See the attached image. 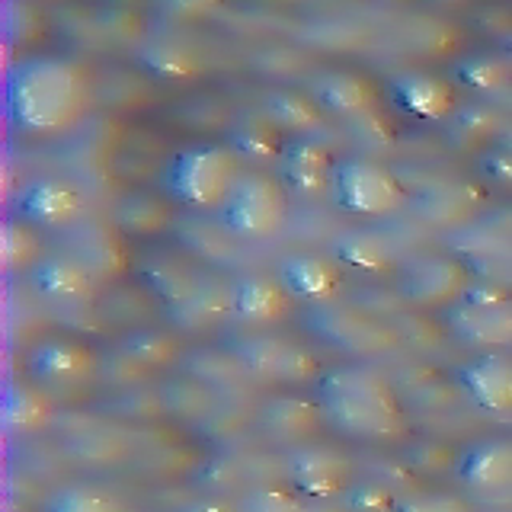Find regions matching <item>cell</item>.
<instances>
[{
  "instance_id": "3",
  "label": "cell",
  "mask_w": 512,
  "mask_h": 512,
  "mask_svg": "<svg viewBox=\"0 0 512 512\" xmlns=\"http://www.w3.org/2000/svg\"><path fill=\"white\" fill-rule=\"evenodd\" d=\"M240 180L244 160L231 144H192L167 167L170 196L196 212H221Z\"/></svg>"
},
{
  "instance_id": "17",
  "label": "cell",
  "mask_w": 512,
  "mask_h": 512,
  "mask_svg": "<svg viewBox=\"0 0 512 512\" xmlns=\"http://www.w3.org/2000/svg\"><path fill=\"white\" fill-rule=\"evenodd\" d=\"M234 285V314L247 324H279L282 317L292 314L295 298L288 295L279 276H250Z\"/></svg>"
},
{
  "instance_id": "21",
  "label": "cell",
  "mask_w": 512,
  "mask_h": 512,
  "mask_svg": "<svg viewBox=\"0 0 512 512\" xmlns=\"http://www.w3.org/2000/svg\"><path fill=\"white\" fill-rule=\"evenodd\" d=\"M285 138L282 128L272 122L266 112L263 116H250L244 122H237V128L231 132V148L244 157H256V160H279L285 151Z\"/></svg>"
},
{
  "instance_id": "13",
  "label": "cell",
  "mask_w": 512,
  "mask_h": 512,
  "mask_svg": "<svg viewBox=\"0 0 512 512\" xmlns=\"http://www.w3.org/2000/svg\"><path fill=\"white\" fill-rule=\"evenodd\" d=\"M461 388L480 410L512 413V356L509 352H480L458 372Z\"/></svg>"
},
{
  "instance_id": "29",
  "label": "cell",
  "mask_w": 512,
  "mask_h": 512,
  "mask_svg": "<svg viewBox=\"0 0 512 512\" xmlns=\"http://www.w3.org/2000/svg\"><path fill=\"white\" fill-rule=\"evenodd\" d=\"M148 279H151V288L160 295V301L173 304V308H183V304L199 292L196 276L180 266V263H160V266H151L148 269Z\"/></svg>"
},
{
  "instance_id": "18",
  "label": "cell",
  "mask_w": 512,
  "mask_h": 512,
  "mask_svg": "<svg viewBox=\"0 0 512 512\" xmlns=\"http://www.w3.org/2000/svg\"><path fill=\"white\" fill-rule=\"evenodd\" d=\"M343 269L359 272V276H384L394 269V247L384 234L375 231H346L330 250Z\"/></svg>"
},
{
  "instance_id": "2",
  "label": "cell",
  "mask_w": 512,
  "mask_h": 512,
  "mask_svg": "<svg viewBox=\"0 0 512 512\" xmlns=\"http://www.w3.org/2000/svg\"><path fill=\"white\" fill-rule=\"evenodd\" d=\"M314 404L346 439L394 442L407 432V410L394 384L368 365H340L314 384Z\"/></svg>"
},
{
  "instance_id": "28",
  "label": "cell",
  "mask_w": 512,
  "mask_h": 512,
  "mask_svg": "<svg viewBox=\"0 0 512 512\" xmlns=\"http://www.w3.org/2000/svg\"><path fill=\"white\" fill-rule=\"evenodd\" d=\"M455 80L471 90H500L509 80V64L500 55H468L455 64Z\"/></svg>"
},
{
  "instance_id": "30",
  "label": "cell",
  "mask_w": 512,
  "mask_h": 512,
  "mask_svg": "<svg viewBox=\"0 0 512 512\" xmlns=\"http://www.w3.org/2000/svg\"><path fill=\"white\" fill-rule=\"evenodd\" d=\"M400 496L378 477H359L343 496V506L349 512H394Z\"/></svg>"
},
{
  "instance_id": "19",
  "label": "cell",
  "mask_w": 512,
  "mask_h": 512,
  "mask_svg": "<svg viewBox=\"0 0 512 512\" xmlns=\"http://www.w3.org/2000/svg\"><path fill=\"white\" fill-rule=\"evenodd\" d=\"M375 87L365 74L356 71H333L317 84L314 100L320 109H330L336 116H362L375 106Z\"/></svg>"
},
{
  "instance_id": "20",
  "label": "cell",
  "mask_w": 512,
  "mask_h": 512,
  "mask_svg": "<svg viewBox=\"0 0 512 512\" xmlns=\"http://www.w3.org/2000/svg\"><path fill=\"white\" fill-rule=\"evenodd\" d=\"M71 253H77L80 260L87 263V269L96 276V282H100V279H119L125 272V266H128L122 237L116 231H103V228L87 231L74 244Z\"/></svg>"
},
{
  "instance_id": "33",
  "label": "cell",
  "mask_w": 512,
  "mask_h": 512,
  "mask_svg": "<svg viewBox=\"0 0 512 512\" xmlns=\"http://www.w3.org/2000/svg\"><path fill=\"white\" fill-rule=\"evenodd\" d=\"M394 512H477L474 503L461 493H445V490H426L404 496Z\"/></svg>"
},
{
  "instance_id": "27",
  "label": "cell",
  "mask_w": 512,
  "mask_h": 512,
  "mask_svg": "<svg viewBox=\"0 0 512 512\" xmlns=\"http://www.w3.org/2000/svg\"><path fill=\"white\" fill-rule=\"evenodd\" d=\"M42 240L36 228L20 218H10L4 224V263L7 269H36L42 263Z\"/></svg>"
},
{
  "instance_id": "7",
  "label": "cell",
  "mask_w": 512,
  "mask_h": 512,
  "mask_svg": "<svg viewBox=\"0 0 512 512\" xmlns=\"http://www.w3.org/2000/svg\"><path fill=\"white\" fill-rule=\"evenodd\" d=\"M474 285L468 266L455 256H423L404 269L400 276V295L420 308H448L464 301Z\"/></svg>"
},
{
  "instance_id": "11",
  "label": "cell",
  "mask_w": 512,
  "mask_h": 512,
  "mask_svg": "<svg viewBox=\"0 0 512 512\" xmlns=\"http://www.w3.org/2000/svg\"><path fill=\"white\" fill-rule=\"evenodd\" d=\"M333 167V151L324 141L314 135H298L285 144L279 157V180L288 192H298V196H320L324 189L330 192Z\"/></svg>"
},
{
  "instance_id": "8",
  "label": "cell",
  "mask_w": 512,
  "mask_h": 512,
  "mask_svg": "<svg viewBox=\"0 0 512 512\" xmlns=\"http://www.w3.org/2000/svg\"><path fill=\"white\" fill-rule=\"evenodd\" d=\"M356 480L349 458L327 445H304L288 458V484L308 500H343Z\"/></svg>"
},
{
  "instance_id": "16",
  "label": "cell",
  "mask_w": 512,
  "mask_h": 512,
  "mask_svg": "<svg viewBox=\"0 0 512 512\" xmlns=\"http://www.w3.org/2000/svg\"><path fill=\"white\" fill-rule=\"evenodd\" d=\"M448 327L464 343L484 346V352H500V346L512 343V304H496V308L455 304L448 311Z\"/></svg>"
},
{
  "instance_id": "4",
  "label": "cell",
  "mask_w": 512,
  "mask_h": 512,
  "mask_svg": "<svg viewBox=\"0 0 512 512\" xmlns=\"http://www.w3.org/2000/svg\"><path fill=\"white\" fill-rule=\"evenodd\" d=\"M330 196L333 205L352 218H384L400 212L407 202V192L394 176V170L368 157L336 160Z\"/></svg>"
},
{
  "instance_id": "34",
  "label": "cell",
  "mask_w": 512,
  "mask_h": 512,
  "mask_svg": "<svg viewBox=\"0 0 512 512\" xmlns=\"http://www.w3.org/2000/svg\"><path fill=\"white\" fill-rule=\"evenodd\" d=\"M480 170H484L487 180L512 189V151H487L480 160Z\"/></svg>"
},
{
  "instance_id": "35",
  "label": "cell",
  "mask_w": 512,
  "mask_h": 512,
  "mask_svg": "<svg viewBox=\"0 0 512 512\" xmlns=\"http://www.w3.org/2000/svg\"><path fill=\"white\" fill-rule=\"evenodd\" d=\"M509 55H512V39H509Z\"/></svg>"
},
{
  "instance_id": "23",
  "label": "cell",
  "mask_w": 512,
  "mask_h": 512,
  "mask_svg": "<svg viewBox=\"0 0 512 512\" xmlns=\"http://www.w3.org/2000/svg\"><path fill=\"white\" fill-rule=\"evenodd\" d=\"M52 397L42 384H13L7 394V423L16 432H36L52 420Z\"/></svg>"
},
{
  "instance_id": "24",
  "label": "cell",
  "mask_w": 512,
  "mask_h": 512,
  "mask_svg": "<svg viewBox=\"0 0 512 512\" xmlns=\"http://www.w3.org/2000/svg\"><path fill=\"white\" fill-rule=\"evenodd\" d=\"M263 112L279 128H295V132H301V135H308L311 128H317L320 119H324V109L317 106L314 96H304V93H295V90L272 93L266 100Z\"/></svg>"
},
{
  "instance_id": "14",
  "label": "cell",
  "mask_w": 512,
  "mask_h": 512,
  "mask_svg": "<svg viewBox=\"0 0 512 512\" xmlns=\"http://www.w3.org/2000/svg\"><path fill=\"white\" fill-rule=\"evenodd\" d=\"M458 480L471 493L503 496L512 490V439H484L458 458Z\"/></svg>"
},
{
  "instance_id": "6",
  "label": "cell",
  "mask_w": 512,
  "mask_h": 512,
  "mask_svg": "<svg viewBox=\"0 0 512 512\" xmlns=\"http://www.w3.org/2000/svg\"><path fill=\"white\" fill-rule=\"evenodd\" d=\"M16 218L32 224L36 231H68L84 218L87 199L74 183L61 176H39L29 180L16 196Z\"/></svg>"
},
{
  "instance_id": "1",
  "label": "cell",
  "mask_w": 512,
  "mask_h": 512,
  "mask_svg": "<svg viewBox=\"0 0 512 512\" xmlns=\"http://www.w3.org/2000/svg\"><path fill=\"white\" fill-rule=\"evenodd\" d=\"M90 109V80L77 61L32 55L13 64L7 77V116L16 132L52 138L71 132Z\"/></svg>"
},
{
  "instance_id": "15",
  "label": "cell",
  "mask_w": 512,
  "mask_h": 512,
  "mask_svg": "<svg viewBox=\"0 0 512 512\" xmlns=\"http://www.w3.org/2000/svg\"><path fill=\"white\" fill-rule=\"evenodd\" d=\"M391 96L407 116L423 122H442L458 109V90L452 80L426 71L400 74L391 84Z\"/></svg>"
},
{
  "instance_id": "22",
  "label": "cell",
  "mask_w": 512,
  "mask_h": 512,
  "mask_svg": "<svg viewBox=\"0 0 512 512\" xmlns=\"http://www.w3.org/2000/svg\"><path fill=\"white\" fill-rule=\"evenodd\" d=\"M42 512H125V506L109 487L93 484V480H74L48 496Z\"/></svg>"
},
{
  "instance_id": "5",
  "label": "cell",
  "mask_w": 512,
  "mask_h": 512,
  "mask_svg": "<svg viewBox=\"0 0 512 512\" xmlns=\"http://www.w3.org/2000/svg\"><path fill=\"white\" fill-rule=\"evenodd\" d=\"M221 224L234 237L266 240L276 234L288 218V189L279 176L244 173L231 199L218 212Z\"/></svg>"
},
{
  "instance_id": "26",
  "label": "cell",
  "mask_w": 512,
  "mask_h": 512,
  "mask_svg": "<svg viewBox=\"0 0 512 512\" xmlns=\"http://www.w3.org/2000/svg\"><path fill=\"white\" fill-rule=\"evenodd\" d=\"M234 288L237 285L202 282L199 292L180 308V320L186 327H205V324L221 320L224 314H234Z\"/></svg>"
},
{
  "instance_id": "10",
  "label": "cell",
  "mask_w": 512,
  "mask_h": 512,
  "mask_svg": "<svg viewBox=\"0 0 512 512\" xmlns=\"http://www.w3.org/2000/svg\"><path fill=\"white\" fill-rule=\"evenodd\" d=\"M346 269L333 253H292L279 266V282L288 288V295L304 304H330L343 292Z\"/></svg>"
},
{
  "instance_id": "32",
  "label": "cell",
  "mask_w": 512,
  "mask_h": 512,
  "mask_svg": "<svg viewBox=\"0 0 512 512\" xmlns=\"http://www.w3.org/2000/svg\"><path fill=\"white\" fill-rule=\"evenodd\" d=\"M125 349L132 352L135 362H144V365H167V362L176 359V352H180V343H176L170 333L138 330L132 340H125Z\"/></svg>"
},
{
  "instance_id": "9",
  "label": "cell",
  "mask_w": 512,
  "mask_h": 512,
  "mask_svg": "<svg viewBox=\"0 0 512 512\" xmlns=\"http://www.w3.org/2000/svg\"><path fill=\"white\" fill-rule=\"evenodd\" d=\"M93 368V349L80 340H71V336H48L39 346H32L26 356L29 378L45 384V388H74V384L93 375Z\"/></svg>"
},
{
  "instance_id": "31",
  "label": "cell",
  "mask_w": 512,
  "mask_h": 512,
  "mask_svg": "<svg viewBox=\"0 0 512 512\" xmlns=\"http://www.w3.org/2000/svg\"><path fill=\"white\" fill-rule=\"evenodd\" d=\"M122 228L128 234H154L157 228H164L170 221V212L167 205L160 199H151V196H135L122 205Z\"/></svg>"
},
{
  "instance_id": "12",
  "label": "cell",
  "mask_w": 512,
  "mask_h": 512,
  "mask_svg": "<svg viewBox=\"0 0 512 512\" xmlns=\"http://www.w3.org/2000/svg\"><path fill=\"white\" fill-rule=\"evenodd\" d=\"M29 279L45 301L64 304V308H77V304L90 301L96 292V276L77 253L42 256V263L29 272Z\"/></svg>"
},
{
  "instance_id": "25",
  "label": "cell",
  "mask_w": 512,
  "mask_h": 512,
  "mask_svg": "<svg viewBox=\"0 0 512 512\" xmlns=\"http://www.w3.org/2000/svg\"><path fill=\"white\" fill-rule=\"evenodd\" d=\"M202 55L183 42H157L144 52V68L164 80H192L202 71Z\"/></svg>"
}]
</instances>
